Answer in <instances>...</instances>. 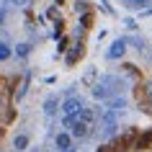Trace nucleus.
Returning a JSON list of instances; mask_svg holds the SVG:
<instances>
[{
    "mask_svg": "<svg viewBox=\"0 0 152 152\" xmlns=\"http://www.w3.org/2000/svg\"><path fill=\"white\" fill-rule=\"evenodd\" d=\"M59 152H75V144H70V147H64V150H59Z\"/></svg>",
    "mask_w": 152,
    "mask_h": 152,
    "instance_id": "4468645a",
    "label": "nucleus"
},
{
    "mask_svg": "<svg viewBox=\"0 0 152 152\" xmlns=\"http://www.w3.org/2000/svg\"><path fill=\"white\" fill-rule=\"evenodd\" d=\"M54 144H57V150H64V147L72 144V137L67 134V132H59V134L54 137Z\"/></svg>",
    "mask_w": 152,
    "mask_h": 152,
    "instance_id": "7ed1b4c3",
    "label": "nucleus"
},
{
    "mask_svg": "<svg viewBox=\"0 0 152 152\" xmlns=\"http://www.w3.org/2000/svg\"><path fill=\"white\" fill-rule=\"evenodd\" d=\"M16 5H28V0H13Z\"/></svg>",
    "mask_w": 152,
    "mask_h": 152,
    "instance_id": "2eb2a0df",
    "label": "nucleus"
},
{
    "mask_svg": "<svg viewBox=\"0 0 152 152\" xmlns=\"http://www.w3.org/2000/svg\"><path fill=\"white\" fill-rule=\"evenodd\" d=\"M98 152H106V150H103V147H101V150H98Z\"/></svg>",
    "mask_w": 152,
    "mask_h": 152,
    "instance_id": "f3484780",
    "label": "nucleus"
},
{
    "mask_svg": "<svg viewBox=\"0 0 152 152\" xmlns=\"http://www.w3.org/2000/svg\"><path fill=\"white\" fill-rule=\"evenodd\" d=\"M150 139H152V134H144V137H139L134 147H139V150H142V147H147V142H150Z\"/></svg>",
    "mask_w": 152,
    "mask_h": 152,
    "instance_id": "9b49d317",
    "label": "nucleus"
},
{
    "mask_svg": "<svg viewBox=\"0 0 152 152\" xmlns=\"http://www.w3.org/2000/svg\"><path fill=\"white\" fill-rule=\"evenodd\" d=\"M44 152H47V150H44Z\"/></svg>",
    "mask_w": 152,
    "mask_h": 152,
    "instance_id": "a211bd4d",
    "label": "nucleus"
},
{
    "mask_svg": "<svg viewBox=\"0 0 152 152\" xmlns=\"http://www.w3.org/2000/svg\"><path fill=\"white\" fill-rule=\"evenodd\" d=\"M85 134H88V124L77 121V124L72 126V137H85Z\"/></svg>",
    "mask_w": 152,
    "mask_h": 152,
    "instance_id": "6e6552de",
    "label": "nucleus"
},
{
    "mask_svg": "<svg viewBox=\"0 0 152 152\" xmlns=\"http://www.w3.org/2000/svg\"><path fill=\"white\" fill-rule=\"evenodd\" d=\"M13 147H16L18 152H23L26 147H28V137H26V134H18L16 139H13Z\"/></svg>",
    "mask_w": 152,
    "mask_h": 152,
    "instance_id": "0eeeda50",
    "label": "nucleus"
},
{
    "mask_svg": "<svg viewBox=\"0 0 152 152\" xmlns=\"http://www.w3.org/2000/svg\"><path fill=\"white\" fill-rule=\"evenodd\" d=\"M16 54L18 57H26V54H28V44H18V47H16Z\"/></svg>",
    "mask_w": 152,
    "mask_h": 152,
    "instance_id": "f8f14e48",
    "label": "nucleus"
},
{
    "mask_svg": "<svg viewBox=\"0 0 152 152\" xmlns=\"http://www.w3.org/2000/svg\"><path fill=\"white\" fill-rule=\"evenodd\" d=\"M8 57H10V47L5 44V41H0V62H5Z\"/></svg>",
    "mask_w": 152,
    "mask_h": 152,
    "instance_id": "9d476101",
    "label": "nucleus"
},
{
    "mask_svg": "<svg viewBox=\"0 0 152 152\" xmlns=\"http://www.w3.org/2000/svg\"><path fill=\"white\" fill-rule=\"evenodd\" d=\"M3 21H5V10H0V23H3Z\"/></svg>",
    "mask_w": 152,
    "mask_h": 152,
    "instance_id": "dca6fc26",
    "label": "nucleus"
},
{
    "mask_svg": "<svg viewBox=\"0 0 152 152\" xmlns=\"http://www.w3.org/2000/svg\"><path fill=\"white\" fill-rule=\"evenodd\" d=\"M77 116H80V121H83V124H88V126H90V124H96V111H93V108H83Z\"/></svg>",
    "mask_w": 152,
    "mask_h": 152,
    "instance_id": "20e7f679",
    "label": "nucleus"
},
{
    "mask_svg": "<svg viewBox=\"0 0 152 152\" xmlns=\"http://www.w3.org/2000/svg\"><path fill=\"white\" fill-rule=\"evenodd\" d=\"M26 90H28V83H23V85H21V88L16 90V101H21V98L26 96Z\"/></svg>",
    "mask_w": 152,
    "mask_h": 152,
    "instance_id": "ddd939ff",
    "label": "nucleus"
},
{
    "mask_svg": "<svg viewBox=\"0 0 152 152\" xmlns=\"http://www.w3.org/2000/svg\"><path fill=\"white\" fill-rule=\"evenodd\" d=\"M80 111H83V101L80 98H67V101H62V113L64 116H77Z\"/></svg>",
    "mask_w": 152,
    "mask_h": 152,
    "instance_id": "f257e3e1",
    "label": "nucleus"
},
{
    "mask_svg": "<svg viewBox=\"0 0 152 152\" xmlns=\"http://www.w3.org/2000/svg\"><path fill=\"white\" fill-rule=\"evenodd\" d=\"M124 52H126V39H116V41H111V47H108V52H106V57H108V59H121Z\"/></svg>",
    "mask_w": 152,
    "mask_h": 152,
    "instance_id": "f03ea898",
    "label": "nucleus"
},
{
    "mask_svg": "<svg viewBox=\"0 0 152 152\" xmlns=\"http://www.w3.org/2000/svg\"><path fill=\"white\" fill-rule=\"evenodd\" d=\"M129 8H137V10H144L147 5H150V0H124Z\"/></svg>",
    "mask_w": 152,
    "mask_h": 152,
    "instance_id": "1a4fd4ad",
    "label": "nucleus"
},
{
    "mask_svg": "<svg viewBox=\"0 0 152 152\" xmlns=\"http://www.w3.org/2000/svg\"><path fill=\"white\" fill-rule=\"evenodd\" d=\"M80 54H83V44H80V41H77V44H75V49H72L70 54H67V64H75V62H77V57H80Z\"/></svg>",
    "mask_w": 152,
    "mask_h": 152,
    "instance_id": "423d86ee",
    "label": "nucleus"
},
{
    "mask_svg": "<svg viewBox=\"0 0 152 152\" xmlns=\"http://www.w3.org/2000/svg\"><path fill=\"white\" fill-rule=\"evenodd\" d=\"M57 108H59V101H57V98H47V101H44V113H47V116H54Z\"/></svg>",
    "mask_w": 152,
    "mask_h": 152,
    "instance_id": "39448f33",
    "label": "nucleus"
}]
</instances>
